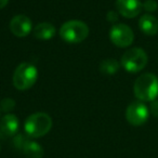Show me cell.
I'll return each mask as SVG.
<instances>
[{
	"label": "cell",
	"mask_w": 158,
	"mask_h": 158,
	"mask_svg": "<svg viewBox=\"0 0 158 158\" xmlns=\"http://www.w3.org/2000/svg\"><path fill=\"white\" fill-rule=\"evenodd\" d=\"M116 8L123 18L133 19L141 13L143 6L140 0H116Z\"/></svg>",
	"instance_id": "cell-9"
},
{
	"label": "cell",
	"mask_w": 158,
	"mask_h": 158,
	"mask_svg": "<svg viewBox=\"0 0 158 158\" xmlns=\"http://www.w3.org/2000/svg\"><path fill=\"white\" fill-rule=\"evenodd\" d=\"M52 128V118L46 113H35L27 117L24 130L29 138H41Z\"/></svg>",
	"instance_id": "cell-2"
},
{
	"label": "cell",
	"mask_w": 158,
	"mask_h": 158,
	"mask_svg": "<svg viewBox=\"0 0 158 158\" xmlns=\"http://www.w3.org/2000/svg\"><path fill=\"white\" fill-rule=\"evenodd\" d=\"M151 113L153 116L158 117V99L154 100L151 104Z\"/></svg>",
	"instance_id": "cell-17"
},
{
	"label": "cell",
	"mask_w": 158,
	"mask_h": 158,
	"mask_svg": "<svg viewBox=\"0 0 158 158\" xmlns=\"http://www.w3.org/2000/svg\"><path fill=\"white\" fill-rule=\"evenodd\" d=\"M135 97L142 102H153L158 97V77L145 73L136 78L133 86Z\"/></svg>",
	"instance_id": "cell-1"
},
{
	"label": "cell",
	"mask_w": 158,
	"mask_h": 158,
	"mask_svg": "<svg viewBox=\"0 0 158 158\" xmlns=\"http://www.w3.org/2000/svg\"><path fill=\"white\" fill-rule=\"evenodd\" d=\"M21 149L28 158H42L44 156V148L40 144L29 139H26Z\"/></svg>",
	"instance_id": "cell-13"
},
{
	"label": "cell",
	"mask_w": 158,
	"mask_h": 158,
	"mask_svg": "<svg viewBox=\"0 0 158 158\" xmlns=\"http://www.w3.org/2000/svg\"><path fill=\"white\" fill-rule=\"evenodd\" d=\"M142 6H143V9L147 12H154L158 8V5L155 0H145L144 2L142 3Z\"/></svg>",
	"instance_id": "cell-16"
},
{
	"label": "cell",
	"mask_w": 158,
	"mask_h": 158,
	"mask_svg": "<svg viewBox=\"0 0 158 158\" xmlns=\"http://www.w3.org/2000/svg\"><path fill=\"white\" fill-rule=\"evenodd\" d=\"M110 39L115 46L119 48H127L133 42L134 34L128 25L116 24L113 25L110 28Z\"/></svg>",
	"instance_id": "cell-6"
},
{
	"label": "cell",
	"mask_w": 158,
	"mask_h": 158,
	"mask_svg": "<svg viewBox=\"0 0 158 158\" xmlns=\"http://www.w3.org/2000/svg\"><path fill=\"white\" fill-rule=\"evenodd\" d=\"M56 29L51 23H39L33 28V34L37 39L40 40H49L54 37Z\"/></svg>",
	"instance_id": "cell-12"
},
{
	"label": "cell",
	"mask_w": 158,
	"mask_h": 158,
	"mask_svg": "<svg viewBox=\"0 0 158 158\" xmlns=\"http://www.w3.org/2000/svg\"><path fill=\"white\" fill-rule=\"evenodd\" d=\"M14 107H15V101L13 99L5 98V99H2L1 102H0V108H1L2 112L9 113L11 110H13Z\"/></svg>",
	"instance_id": "cell-15"
},
{
	"label": "cell",
	"mask_w": 158,
	"mask_h": 158,
	"mask_svg": "<svg viewBox=\"0 0 158 158\" xmlns=\"http://www.w3.org/2000/svg\"><path fill=\"white\" fill-rule=\"evenodd\" d=\"M60 36L68 44H79L89 36V27L82 21H67L60 28Z\"/></svg>",
	"instance_id": "cell-3"
},
{
	"label": "cell",
	"mask_w": 158,
	"mask_h": 158,
	"mask_svg": "<svg viewBox=\"0 0 158 158\" xmlns=\"http://www.w3.org/2000/svg\"><path fill=\"white\" fill-rule=\"evenodd\" d=\"M38 78V69L31 63H22L15 68L13 74V86L18 90L24 91L31 89Z\"/></svg>",
	"instance_id": "cell-4"
},
{
	"label": "cell",
	"mask_w": 158,
	"mask_h": 158,
	"mask_svg": "<svg viewBox=\"0 0 158 158\" xmlns=\"http://www.w3.org/2000/svg\"><path fill=\"white\" fill-rule=\"evenodd\" d=\"M19 118L13 114H7L0 120V131L7 136H14L19 131Z\"/></svg>",
	"instance_id": "cell-10"
},
{
	"label": "cell",
	"mask_w": 158,
	"mask_h": 158,
	"mask_svg": "<svg viewBox=\"0 0 158 158\" xmlns=\"http://www.w3.org/2000/svg\"><path fill=\"white\" fill-rule=\"evenodd\" d=\"M10 31L16 37H26L33 31V23L28 16L19 14L10 22Z\"/></svg>",
	"instance_id": "cell-8"
},
{
	"label": "cell",
	"mask_w": 158,
	"mask_h": 158,
	"mask_svg": "<svg viewBox=\"0 0 158 158\" xmlns=\"http://www.w3.org/2000/svg\"><path fill=\"white\" fill-rule=\"evenodd\" d=\"M106 19H107L108 22L115 23V22H117V20H118V14H117L116 12H114V11H110L107 13V16H106Z\"/></svg>",
	"instance_id": "cell-18"
},
{
	"label": "cell",
	"mask_w": 158,
	"mask_h": 158,
	"mask_svg": "<svg viewBox=\"0 0 158 158\" xmlns=\"http://www.w3.org/2000/svg\"><path fill=\"white\" fill-rule=\"evenodd\" d=\"M119 63L115 59H105L100 64V70L105 75H114L118 72Z\"/></svg>",
	"instance_id": "cell-14"
},
{
	"label": "cell",
	"mask_w": 158,
	"mask_h": 158,
	"mask_svg": "<svg viewBox=\"0 0 158 158\" xmlns=\"http://www.w3.org/2000/svg\"><path fill=\"white\" fill-rule=\"evenodd\" d=\"M149 110L142 101L132 102L126 110V119L132 126H142L148 119Z\"/></svg>",
	"instance_id": "cell-7"
},
{
	"label": "cell",
	"mask_w": 158,
	"mask_h": 158,
	"mask_svg": "<svg viewBox=\"0 0 158 158\" xmlns=\"http://www.w3.org/2000/svg\"><path fill=\"white\" fill-rule=\"evenodd\" d=\"M139 27L147 36H154L158 33V20L151 14H144L139 20Z\"/></svg>",
	"instance_id": "cell-11"
},
{
	"label": "cell",
	"mask_w": 158,
	"mask_h": 158,
	"mask_svg": "<svg viewBox=\"0 0 158 158\" xmlns=\"http://www.w3.org/2000/svg\"><path fill=\"white\" fill-rule=\"evenodd\" d=\"M121 66L129 73H139L146 66L147 54L141 48L127 50L121 56Z\"/></svg>",
	"instance_id": "cell-5"
},
{
	"label": "cell",
	"mask_w": 158,
	"mask_h": 158,
	"mask_svg": "<svg viewBox=\"0 0 158 158\" xmlns=\"http://www.w3.org/2000/svg\"><path fill=\"white\" fill-rule=\"evenodd\" d=\"M8 2H9V0H0V10L3 9L8 5Z\"/></svg>",
	"instance_id": "cell-19"
}]
</instances>
